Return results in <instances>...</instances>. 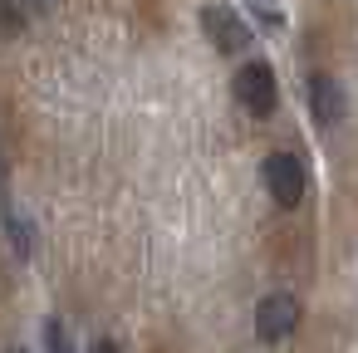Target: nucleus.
I'll list each match as a JSON object with an SVG mask.
<instances>
[{
    "label": "nucleus",
    "instance_id": "1",
    "mask_svg": "<svg viewBox=\"0 0 358 353\" xmlns=\"http://www.w3.org/2000/svg\"><path fill=\"white\" fill-rule=\"evenodd\" d=\"M260 182H265V192L275 196V206H299L304 201V192H309V172H304V162L294 157V152H270L265 157V167H260Z\"/></svg>",
    "mask_w": 358,
    "mask_h": 353
},
{
    "label": "nucleus",
    "instance_id": "2",
    "mask_svg": "<svg viewBox=\"0 0 358 353\" xmlns=\"http://www.w3.org/2000/svg\"><path fill=\"white\" fill-rule=\"evenodd\" d=\"M236 99H241V108H245V113H255V118H270V113H275V103H280L275 69H270L265 59H250V64H241V74H236Z\"/></svg>",
    "mask_w": 358,
    "mask_h": 353
},
{
    "label": "nucleus",
    "instance_id": "3",
    "mask_svg": "<svg viewBox=\"0 0 358 353\" xmlns=\"http://www.w3.org/2000/svg\"><path fill=\"white\" fill-rule=\"evenodd\" d=\"M201 35H211V45H216L221 55H241L245 40H250V25L241 20V10L211 0V6H201Z\"/></svg>",
    "mask_w": 358,
    "mask_h": 353
},
{
    "label": "nucleus",
    "instance_id": "4",
    "mask_svg": "<svg viewBox=\"0 0 358 353\" xmlns=\"http://www.w3.org/2000/svg\"><path fill=\"white\" fill-rule=\"evenodd\" d=\"M294 329H299V299H294L289 289L265 294L260 309H255V333H260L265 343H280V338H289Z\"/></svg>",
    "mask_w": 358,
    "mask_h": 353
},
{
    "label": "nucleus",
    "instance_id": "5",
    "mask_svg": "<svg viewBox=\"0 0 358 353\" xmlns=\"http://www.w3.org/2000/svg\"><path fill=\"white\" fill-rule=\"evenodd\" d=\"M309 113H314L319 128H334L348 113V99H343V89H338L334 74H309Z\"/></svg>",
    "mask_w": 358,
    "mask_h": 353
},
{
    "label": "nucleus",
    "instance_id": "6",
    "mask_svg": "<svg viewBox=\"0 0 358 353\" xmlns=\"http://www.w3.org/2000/svg\"><path fill=\"white\" fill-rule=\"evenodd\" d=\"M25 30V10L20 0H0V40H15Z\"/></svg>",
    "mask_w": 358,
    "mask_h": 353
},
{
    "label": "nucleus",
    "instance_id": "7",
    "mask_svg": "<svg viewBox=\"0 0 358 353\" xmlns=\"http://www.w3.org/2000/svg\"><path fill=\"white\" fill-rule=\"evenodd\" d=\"M45 353H74V343H69L59 319H45Z\"/></svg>",
    "mask_w": 358,
    "mask_h": 353
},
{
    "label": "nucleus",
    "instance_id": "8",
    "mask_svg": "<svg viewBox=\"0 0 358 353\" xmlns=\"http://www.w3.org/2000/svg\"><path fill=\"white\" fill-rule=\"evenodd\" d=\"M6 226H10V240H15V255H30V226H25L20 216H10V211H6Z\"/></svg>",
    "mask_w": 358,
    "mask_h": 353
},
{
    "label": "nucleus",
    "instance_id": "9",
    "mask_svg": "<svg viewBox=\"0 0 358 353\" xmlns=\"http://www.w3.org/2000/svg\"><path fill=\"white\" fill-rule=\"evenodd\" d=\"M55 6H59V0H20V10H25V20H30V15H50Z\"/></svg>",
    "mask_w": 358,
    "mask_h": 353
},
{
    "label": "nucleus",
    "instance_id": "10",
    "mask_svg": "<svg viewBox=\"0 0 358 353\" xmlns=\"http://www.w3.org/2000/svg\"><path fill=\"white\" fill-rule=\"evenodd\" d=\"M0 211H10V177H6V152H0Z\"/></svg>",
    "mask_w": 358,
    "mask_h": 353
},
{
    "label": "nucleus",
    "instance_id": "11",
    "mask_svg": "<svg viewBox=\"0 0 358 353\" xmlns=\"http://www.w3.org/2000/svg\"><path fill=\"white\" fill-rule=\"evenodd\" d=\"M94 353H123V348H118L113 338H99V343H94Z\"/></svg>",
    "mask_w": 358,
    "mask_h": 353
},
{
    "label": "nucleus",
    "instance_id": "12",
    "mask_svg": "<svg viewBox=\"0 0 358 353\" xmlns=\"http://www.w3.org/2000/svg\"><path fill=\"white\" fill-rule=\"evenodd\" d=\"M0 353H25V348H0Z\"/></svg>",
    "mask_w": 358,
    "mask_h": 353
}]
</instances>
